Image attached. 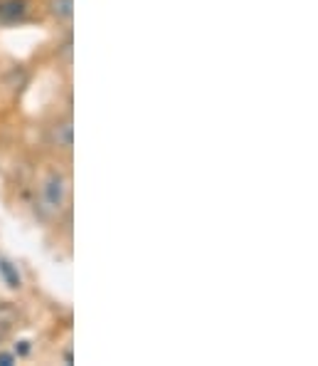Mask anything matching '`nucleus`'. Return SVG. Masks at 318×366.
<instances>
[{
    "instance_id": "nucleus-1",
    "label": "nucleus",
    "mask_w": 318,
    "mask_h": 366,
    "mask_svg": "<svg viewBox=\"0 0 318 366\" xmlns=\"http://www.w3.org/2000/svg\"><path fill=\"white\" fill-rule=\"evenodd\" d=\"M67 203V176L62 171H50L42 181V206L50 215H57Z\"/></svg>"
},
{
    "instance_id": "nucleus-2",
    "label": "nucleus",
    "mask_w": 318,
    "mask_h": 366,
    "mask_svg": "<svg viewBox=\"0 0 318 366\" xmlns=\"http://www.w3.org/2000/svg\"><path fill=\"white\" fill-rule=\"evenodd\" d=\"M47 144H50L52 149H57V152H64V154L72 152L74 127H72V119H69V117L50 124V129H47Z\"/></svg>"
},
{
    "instance_id": "nucleus-3",
    "label": "nucleus",
    "mask_w": 318,
    "mask_h": 366,
    "mask_svg": "<svg viewBox=\"0 0 318 366\" xmlns=\"http://www.w3.org/2000/svg\"><path fill=\"white\" fill-rule=\"evenodd\" d=\"M28 15L25 0H0V23H18Z\"/></svg>"
},
{
    "instance_id": "nucleus-4",
    "label": "nucleus",
    "mask_w": 318,
    "mask_h": 366,
    "mask_svg": "<svg viewBox=\"0 0 318 366\" xmlns=\"http://www.w3.org/2000/svg\"><path fill=\"white\" fill-rule=\"evenodd\" d=\"M15 325H18V312H15L13 305L3 302V305H0V344L13 335Z\"/></svg>"
},
{
    "instance_id": "nucleus-5",
    "label": "nucleus",
    "mask_w": 318,
    "mask_h": 366,
    "mask_svg": "<svg viewBox=\"0 0 318 366\" xmlns=\"http://www.w3.org/2000/svg\"><path fill=\"white\" fill-rule=\"evenodd\" d=\"M47 10H50V15L57 23H69L74 15V0H50Z\"/></svg>"
},
{
    "instance_id": "nucleus-6",
    "label": "nucleus",
    "mask_w": 318,
    "mask_h": 366,
    "mask_svg": "<svg viewBox=\"0 0 318 366\" xmlns=\"http://www.w3.org/2000/svg\"><path fill=\"white\" fill-rule=\"evenodd\" d=\"M0 274L5 277L8 287H13V290H18V287H20V274H18V270H15V267L10 265L8 260H0Z\"/></svg>"
},
{
    "instance_id": "nucleus-7",
    "label": "nucleus",
    "mask_w": 318,
    "mask_h": 366,
    "mask_svg": "<svg viewBox=\"0 0 318 366\" xmlns=\"http://www.w3.org/2000/svg\"><path fill=\"white\" fill-rule=\"evenodd\" d=\"M15 354H18V357H28V354H30V342H25V339H23V342L15 344Z\"/></svg>"
},
{
    "instance_id": "nucleus-8",
    "label": "nucleus",
    "mask_w": 318,
    "mask_h": 366,
    "mask_svg": "<svg viewBox=\"0 0 318 366\" xmlns=\"http://www.w3.org/2000/svg\"><path fill=\"white\" fill-rule=\"evenodd\" d=\"M15 364V354L0 352V366H13Z\"/></svg>"
},
{
    "instance_id": "nucleus-9",
    "label": "nucleus",
    "mask_w": 318,
    "mask_h": 366,
    "mask_svg": "<svg viewBox=\"0 0 318 366\" xmlns=\"http://www.w3.org/2000/svg\"><path fill=\"white\" fill-rule=\"evenodd\" d=\"M64 362H67V364H72V362H74L72 352H64Z\"/></svg>"
}]
</instances>
